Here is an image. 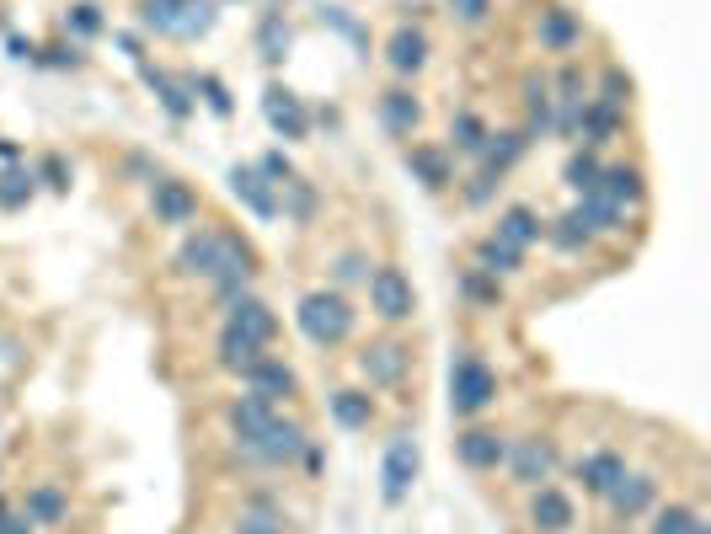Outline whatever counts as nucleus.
<instances>
[{"label":"nucleus","mask_w":711,"mask_h":534,"mask_svg":"<svg viewBox=\"0 0 711 534\" xmlns=\"http://www.w3.org/2000/svg\"><path fill=\"white\" fill-rule=\"evenodd\" d=\"M300 332L316 342V348H332V342H348V332H353V305L343 300V294H327V289H316V294H305L300 300Z\"/></svg>","instance_id":"nucleus-1"},{"label":"nucleus","mask_w":711,"mask_h":534,"mask_svg":"<svg viewBox=\"0 0 711 534\" xmlns=\"http://www.w3.org/2000/svg\"><path fill=\"white\" fill-rule=\"evenodd\" d=\"M145 22L172 38H198L214 27V6L209 0H145Z\"/></svg>","instance_id":"nucleus-2"},{"label":"nucleus","mask_w":711,"mask_h":534,"mask_svg":"<svg viewBox=\"0 0 711 534\" xmlns=\"http://www.w3.org/2000/svg\"><path fill=\"white\" fill-rule=\"evenodd\" d=\"M492 396H498V374H492L482 358H460L450 369V412L455 417L482 412V406H492Z\"/></svg>","instance_id":"nucleus-3"},{"label":"nucleus","mask_w":711,"mask_h":534,"mask_svg":"<svg viewBox=\"0 0 711 534\" xmlns=\"http://www.w3.org/2000/svg\"><path fill=\"white\" fill-rule=\"evenodd\" d=\"M364 284H369V305H375V316H385V321H407L412 310H417L412 284L396 273V267H375Z\"/></svg>","instance_id":"nucleus-4"},{"label":"nucleus","mask_w":711,"mask_h":534,"mask_svg":"<svg viewBox=\"0 0 711 534\" xmlns=\"http://www.w3.org/2000/svg\"><path fill=\"white\" fill-rule=\"evenodd\" d=\"M503 460H508V470H514V481L540 486V481H551V470H556V449L546 444V438H519Z\"/></svg>","instance_id":"nucleus-5"},{"label":"nucleus","mask_w":711,"mask_h":534,"mask_svg":"<svg viewBox=\"0 0 711 534\" xmlns=\"http://www.w3.org/2000/svg\"><path fill=\"white\" fill-rule=\"evenodd\" d=\"M225 326H230V332H241V337H252L257 348H268V342H273V332H278L273 310L262 305V300H252V294H236V300H230V316H225Z\"/></svg>","instance_id":"nucleus-6"},{"label":"nucleus","mask_w":711,"mask_h":534,"mask_svg":"<svg viewBox=\"0 0 711 534\" xmlns=\"http://www.w3.org/2000/svg\"><path fill=\"white\" fill-rule=\"evenodd\" d=\"M278 422L273 412V401H262V396H241L236 406H230V433H236V449H252L262 433H268Z\"/></svg>","instance_id":"nucleus-7"},{"label":"nucleus","mask_w":711,"mask_h":534,"mask_svg":"<svg viewBox=\"0 0 711 534\" xmlns=\"http://www.w3.org/2000/svg\"><path fill=\"white\" fill-rule=\"evenodd\" d=\"M412 476H417V444H412V438H391V449H385V470H380L385 502H401V497H407Z\"/></svg>","instance_id":"nucleus-8"},{"label":"nucleus","mask_w":711,"mask_h":534,"mask_svg":"<svg viewBox=\"0 0 711 534\" xmlns=\"http://www.w3.org/2000/svg\"><path fill=\"white\" fill-rule=\"evenodd\" d=\"M241 454H246V460H268V465H284V460H295V454H305V433L295 428V422H284V417H278L273 428L262 433L252 449H241Z\"/></svg>","instance_id":"nucleus-9"},{"label":"nucleus","mask_w":711,"mask_h":534,"mask_svg":"<svg viewBox=\"0 0 711 534\" xmlns=\"http://www.w3.org/2000/svg\"><path fill=\"white\" fill-rule=\"evenodd\" d=\"M230 193H236L257 219H273L278 214V193H273V182L262 177L257 166H236V171H230Z\"/></svg>","instance_id":"nucleus-10"},{"label":"nucleus","mask_w":711,"mask_h":534,"mask_svg":"<svg viewBox=\"0 0 711 534\" xmlns=\"http://www.w3.org/2000/svg\"><path fill=\"white\" fill-rule=\"evenodd\" d=\"M262 113H268L273 134H284V139H305V134H311V118H305V107L289 97L284 86H268V97H262Z\"/></svg>","instance_id":"nucleus-11"},{"label":"nucleus","mask_w":711,"mask_h":534,"mask_svg":"<svg viewBox=\"0 0 711 534\" xmlns=\"http://www.w3.org/2000/svg\"><path fill=\"white\" fill-rule=\"evenodd\" d=\"M246 385H252V396H262V401H284V396H295V369L289 364H278V358H257L252 369H246Z\"/></svg>","instance_id":"nucleus-12"},{"label":"nucleus","mask_w":711,"mask_h":534,"mask_svg":"<svg viewBox=\"0 0 711 534\" xmlns=\"http://www.w3.org/2000/svg\"><path fill=\"white\" fill-rule=\"evenodd\" d=\"M359 369L369 385H396L401 374H407V348L401 342H375V348L359 353Z\"/></svg>","instance_id":"nucleus-13"},{"label":"nucleus","mask_w":711,"mask_h":534,"mask_svg":"<svg viewBox=\"0 0 711 534\" xmlns=\"http://www.w3.org/2000/svg\"><path fill=\"white\" fill-rule=\"evenodd\" d=\"M455 454H460L471 470H492V465H503L508 444H503V433H492V428H471V433L455 438Z\"/></svg>","instance_id":"nucleus-14"},{"label":"nucleus","mask_w":711,"mask_h":534,"mask_svg":"<svg viewBox=\"0 0 711 534\" xmlns=\"http://www.w3.org/2000/svg\"><path fill=\"white\" fill-rule=\"evenodd\" d=\"M385 59H391V70L401 75H417L428 65V38H423V27H396L391 43H385Z\"/></svg>","instance_id":"nucleus-15"},{"label":"nucleus","mask_w":711,"mask_h":534,"mask_svg":"<svg viewBox=\"0 0 711 534\" xmlns=\"http://www.w3.org/2000/svg\"><path fill=\"white\" fill-rule=\"evenodd\" d=\"M150 203H156V219H166V225H188V219L198 214V193L188 182H156Z\"/></svg>","instance_id":"nucleus-16"},{"label":"nucleus","mask_w":711,"mask_h":534,"mask_svg":"<svg viewBox=\"0 0 711 534\" xmlns=\"http://www.w3.org/2000/svg\"><path fill=\"white\" fill-rule=\"evenodd\" d=\"M605 497H610V508L621 513V518H637V513H647V508H653L658 481H653V476H621V481H615Z\"/></svg>","instance_id":"nucleus-17"},{"label":"nucleus","mask_w":711,"mask_h":534,"mask_svg":"<svg viewBox=\"0 0 711 534\" xmlns=\"http://www.w3.org/2000/svg\"><path fill=\"white\" fill-rule=\"evenodd\" d=\"M594 193L610 198L615 209H626V203H642V171H637V166H599Z\"/></svg>","instance_id":"nucleus-18"},{"label":"nucleus","mask_w":711,"mask_h":534,"mask_svg":"<svg viewBox=\"0 0 711 534\" xmlns=\"http://www.w3.org/2000/svg\"><path fill=\"white\" fill-rule=\"evenodd\" d=\"M530 518H535V529H546V534H562V529H573V502H567L562 492H556V486H535Z\"/></svg>","instance_id":"nucleus-19"},{"label":"nucleus","mask_w":711,"mask_h":534,"mask_svg":"<svg viewBox=\"0 0 711 534\" xmlns=\"http://www.w3.org/2000/svg\"><path fill=\"white\" fill-rule=\"evenodd\" d=\"M540 49H551V54H562V49H573V43L583 38V27H578V17L567 6H551V11H540Z\"/></svg>","instance_id":"nucleus-20"},{"label":"nucleus","mask_w":711,"mask_h":534,"mask_svg":"<svg viewBox=\"0 0 711 534\" xmlns=\"http://www.w3.org/2000/svg\"><path fill=\"white\" fill-rule=\"evenodd\" d=\"M578 129L589 145H605V139H615V129H621V107H610V102H583V113H578Z\"/></svg>","instance_id":"nucleus-21"},{"label":"nucleus","mask_w":711,"mask_h":534,"mask_svg":"<svg viewBox=\"0 0 711 534\" xmlns=\"http://www.w3.org/2000/svg\"><path fill=\"white\" fill-rule=\"evenodd\" d=\"M621 476H626V460H621V454H589V460H578V481L589 486V492H599V497H605Z\"/></svg>","instance_id":"nucleus-22"},{"label":"nucleus","mask_w":711,"mask_h":534,"mask_svg":"<svg viewBox=\"0 0 711 534\" xmlns=\"http://www.w3.org/2000/svg\"><path fill=\"white\" fill-rule=\"evenodd\" d=\"M498 241H508V246H530V241H540V214L535 209H524V203H514V209H503L498 214Z\"/></svg>","instance_id":"nucleus-23"},{"label":"nucleus","mask_w":711,"mask_h":534,"mask_svg":"<svg viewBox=\"0 0 711 534\" xmlns=\"http://www.w3.org/2000/svg\"><path fill=\"white\" fill-rule=\"evenodd\" d=\"M139 75H145V81H150V91H156V97H161V107H166V113H172V118H188V113H193V97H188V86H177L172 75H161L156 65H145V59H139Z\"/></svg>","instance_id":"nucleus-24"},{"label":"nucleus","mask_w":711,"mask_h":534,"mask_svg":"<svg viewBox=\"0 0 711 534\" xmlns=\"http://www.w3.org/2000/svg\"><path fill=\"white\" fill-rule=\"evenodd\" d=\"M380 118L391 134H412L417 123H423V107L412 102V91H385L380 97Z\"/></svg>","instance_id":"nucleus-25"},{"label":"nucleus","mask_w":711,"mask_h":534,"mask_svg":"<svg viewBox=\"0 0 711 534\" xmlns=\"http://www.w3.org/2000/svg\"><path fill=\"white\" fill-rule=\"evenodd\" d=\"M573 214H578V225L589 230V235H599V230H621V219H626V209H615V203L599 198V193H583Z\"/></svg>","instance_id":"nucleus-26"},{"label":"nucleus","mask_w":711,"mask_h":534,"mask_svg":"<svg viewBox=\"0 0 711 534\" xmlns=\"http://www.w3.org/2000/svg\"><path fill=\"white\" fill-rule=\"evenodd\" d=\"M407 166L423 177V187H450V182H455V177H450V155L434 150V145H412Z\"/></svg>","instance_id":"nucleus-27"},{"label":"nucleus","mask_w":711,"mask_h":534,"mask_svg":"<svg viewBox=\"0 0 711 534\" xmlns=\"http://www.w3.org/2000/svg\"><path fill=\"white\" fill-rule=\"evenodd\" d=\"M476 267H482L487 278L514 273V267H519V246H508V241H498V235H487V241L476 246Z\"/></svg>","instance_id":"nucleus-28"},{"label":"nucleus","mask_w":711,"mask_h":534,"mask_svg":"<svg viewBox=\"0 0 711 534\" xmlns=\"http://www.w3.org/2000/svg\"><path fill=\"white\" fill-rule=\"evenodd\" d=\"M332 417L343 422V428H369V417H375V401H369L364 390H337V396H332Z\"/></svg>","instance_id":"nucleus-29"},{"label":"nucleus","mask_w":711,"mask_h":534,"mask_svg":"<svg viewBox=\"0 0 711 534\" xmlns=\"http://www.w3.org/2000/svg\"><path fill=\"white\" fill-rule=\"evenodd\" d=\"M257 358H262L257 342H252V337H241V332H230V326H225V332H220V364H225V369H236V374H246V369L257 364Z\"/></svg>","instance_id":"nucleus-30"},{"label":"nucleus","mask_w":711,"mask_h":534,"mask_svg":"<svg viewBox=\"0 0 711 534\" xmlns=\"http://www.w3.org/2000/svg\"><path fill=\"white\" fill-rule=\"evenodd\" d=\"M524 145H530V139H524V134H498V139H492V134H487V145H482V155H487V171H492V177H503V171H508V166H514V161H519V155H524Z\"/></svg>","instance_id":"nucleus-31"},{"label":"nucleus","mask_w":711,"mask_h":534,"mask_svg":"<svg viewBox=\"0 0 711 534\" xmlns=\"http://www.w3.org/2000/svg\"><path fill=\"white\" fill-rule=\"evenodd\" d=\"M33 171H27V166H6V171H0V209H22V203L27 198H33Z\"/></svg>","instance_id":"nucleus-32"},{"label":"nucleus","mask_w":711,"mask_h":534,"mask_svg":"<svg viewBox=\"0 0 711 534\" xmlns=\"http://www.w3.org/2000/svg\"><path fill=\"white\" fill-rule=\"evenodd\" d=\"M524 107H530V134H546V129H556V113H551L546 81H524Z\"/></svg>","instance_id":"nucleus-33"},{"label":"nucleus","mask_w":711,"mask_h":534,"mask_svg":"<svg viewBox=\"0 0 711 534\" xmlns=\"http://www.w3.org/2000/svg\"><path fill=\"white\" fill-rule=\"evenodd\" d=\"M27 518H33V524H59V518H65V497H59L54 486H38V492L27 497Z\"/></svg>","instance_id":"nucleus-34"},{"label":"nucleus","mask_w":711,"mask_h":534,"mask_svg":"<svg viewBox=\"0 0 711 534\" xmlns=\"http://www.w3.org/2000/svg\"><path fill=\"white\" fill-rule=\"evenodd\" d=\"M594 182H599V161H594V150H578L573 161H567V187L583 198V193H594Z\"/></svg>","instance_id":"nucleus-35"},{"label":"nucleus","mask_w":711,"mask_h":534,"mask_svg":"<svg viewBox=\"0 0 711 534\" xmlns=\"http://www.w3.org/2000/svg\"><path fill=\"white\" fill-rule=\"evenodd\" d=\"M450 139H455V150L482 155V145H487V129H482V118H476V113H455V129H450Z\"/></svg>","instance_id":"nucleus-36"},{"label":"nucleus","mask_w":711,"mask_h":534,"mask_svg":"<svg viewBox=\"0 0 711 534\" xmlns=\"http://www.w3.org/2000/svg\"><path fill=\"white\" fill-rule=\"evenodd\" d=\"M236 534H284V518H278V513L268 508V502H252V508L241 513Z\"/></svg>","instance_id":"nucleus-37"},{"label":"nucleus","mask_w":711,"mask_h":534,"mask_svg":"<svg viewBox=\"0 0 711 534\" xmlns=\"http://www.w3.org/2000/svg\"><path fill=\"white\" fill-rule=\"evenodd\" d=\"M701 518H695V508H685V502H669V508H658L653 518V534H690Z\"/></svg>","instance_id":"nucleus-38"},{"label":"nucleus","mask_w":711,"mask_h":534,"mask_svg":"<svg viewBox=\"0 0 711 534\" xmlns=\"http://www.w3.org/2000/svg\"><path fill=\"white\" fill-rule=\"evenodd\" d=\"M284 54H289V27H284V17H262V59H268V65H278Z\"/></svg>","instance_id":"nucleus-39"},{"label":"nucleus","mask_w":711,"mask_h":534,"mask_svg":"<svg viewBox=\"0 0 711 534\" xmlns=\"http://www.w3.org/2000/svg\"><path fill=\"white\" fill-rule=\"evenodd\" d=\"M551 241H556V246H562V251H578V246H589V241H594V235H589V230H583V225H578V214H573V209H567L562 219H556V230H551Z\"/></svg>","instance_id":"nucleus-40"},{"label":"nucleus","mask_w":711,"mask_h":534,"mask_svg":"<svg viewBox=\"0 0 711 534\" xmlns=\"http://www.w3.org/2000/svg\"><path fill=\"white\" fill-rule=\"evenodd\" d=\"M626 97H631V81L621 70H605V81H599V102H610V107H626Z\"/></svg>","instance_id":"nucleus-41"},{"label":"nucleus","mask_w":711,"mask_h":534,"mask_svg":"<svg viewBox=\"0 0 711 534\" xmlns=\"http://www.w3.org/2000/svg\"><path fill=\"white\" fill-rule=\"evenodd\" d=\"M198 91H204V102H209V113H230V91L220 86V81H214V75H198Z\"/></svg>","instance_id":"nucleus-42"},{"label":"nucleus","mask_w":711,"mask_h":534,"mask_svg":"<svg viewBox=\"0 0 711 534\" xmlns=\"http://www.w3.org/2000/svg\"><path fill=\"white\" fill-rule=\"evenodd\" d=\"M70 27H75V33H81V38H97V33H102V17H97V6H75V11H70Z\"/></svg>","instance_id":"nucleus-43"},{"label":"nucleus","mask_w":711,"mask_h":534,"mask_svg":"<svg viewBox=\"0 0 711 534\" xmlns=\"http://www.w3.org/2000/svg\"><path fill=\"white\" fill-rule=\"evenodd\" d=\"M466 294H471V300L476 305H498V284H487V278H476V273H466Z\"/></svg>","instance_id":"nucleus-44"},{"label":"nucleus","mask_w":711,"mask_h":534,"mask_svg":"<svg viewBox=\"0 0 711 534\" xmlns=\"http://www.w3.org/2000/svg\"><path fill=\"white\" fill-rule=\"evenodd\" d=\"M450 11H455L460 22H487L492 0H450Z\"/></svg>","instance_id":"nucleus-45"},{"label":"nucleus","mask_w":711,"mask_h":534,"mask_svg":"<svg viewBox=\"0 0 711 534\" xmlns=\"http://www.w3.org/2000/svg\"><path fill=\"white\" fill-rule=\"evenodd\" d=\"M43 182H49L54 193H65V187H70V171H65V161H59V155H49V161H43Z\"/></svg>","instance_id":"nucleus-46"},{"label":"nucleus","mask_w":711,"mask_h":534,"mask_svg":"<svg viewBox=\"0 0 711 534\" xmlns=\"http://www.w3.org/2000/svg\"><path fill=\"white\" fill-rule=\"evenodd\" d=\"M257 171H262L268 182H289V161H284L278 150H273V155H262V166H257Z\"/></svg>","instance_id":"nucleus-47"},{"label":"nucleus","mask_w":711,"mask_h":534,"mask_svg":"<svg viewBox=\"0 0 711 534\" xmlns=\"http://www.w3.org/2000/svg\"><path fill=\"white\" fill-rule=\"evenodd\" d=\"M337 278H343V284H359V278H369L364 257H343V262H337Z\"/></svg>","instance_id":"nucleus-48"},{"label":"nucleus","mask_w":711,"mask_h":534,"mask_svg":"<svg viewBox=\"0 0 711 534\" xmlns=\"http://www.w3.org/2000/svg\"><path fill=\"white\" fill-rule=\"evenodd\" d=\"M0 534H33V518H27V513H6V518H0Z\"/></svg>","instance_id":"nucleus-49"},{"label":"nucleus","mask_w":711,"mask_h":534,"mask_svg":"<svg viewBox=\"0 0 711 534\" xmlns=\"http://www.w3.org/2000/svg\"><path fill=\"white\" fill-rule=\"evenodd\" d=\"M487 193H492V171H482V177L471 182V203H487Z\"/></svg>","instance_id":"nucleus-50"},{"label":"nucleus","mask_w":711,"mask_h":534,"mask_svg":"<svg viewBox=\"0 0 711 534\" xmlns=\"http://www.w3.org/2000/svg\"><path fill=\"white\" fill-rule=\"evenodd\" d=\"M49 59H54V65H81V54H75V49H49Z\"/></svg>","instance_id":"nucleus-51"},{"label":"nucleus","mask_w":711,"mask_h":534,"mask_svg":"<svg viewBox=\"0 0 711 534\" xmlns=\"http://www.w3.org/2000/svg\"><path fill=\"white\" fill-rule=\"evenodd\" d=\"M690 534H711V529H706V524H695V529H690Z\"/></svg>","instance_id":"nucleus-52"},{"label":"nucleus","mask_w":711,"mask_h":534,"mask_svg":"<svg viewBox=\"0 0 711 534\" xmlns=\"http://www.w3.org/2000/svg\"><path fill=\"white\" fill-rule=\"evenodd\" d=\"M0 518H6V502H0Z\"/></svg>","instance_id":"nucleus-53"}]
</instances>
